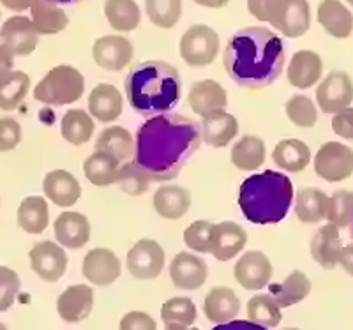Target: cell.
Segmentation results:
<instances>
[{"mask_svg": "<svg viewBox=\"0 0 353 330\" xmlns=\"http://www.w3.org/2000/svg\"><path fill=\"white\" fill-rule=\"evenodd\" d=\"M194 4L201 6V8H209V9H219L225 8L230 0H193Z\"/></svg>", "mask_w": 353, "mask_h": 330, "instance_id": "cell-55", "label": "cell"}, {"mask_svg": "<svg viewBox=\"0 0 353 330\" xmlns=\"http://www.w3.org/2000/svg\"><path fill=\"white\" fill-rule=\"evenodd\" d=\"M21 141V125L17 118H0V152H11Z\"/></svg>", "mask_w": 353, "mask_h": 330, "instance_id": "cell-48", "label": "cell"}, {"mask_svg": "<svg viewBox=\"0 0 353 330\" xmlns=\"http://www.w3.org/2000/svg\"><path fill=\"white\" fill-rule=\"evenodd\" d=\"M96 122L90 113L80 108H71L64 113L61 121V134L68 143L80 147L92 140Z\"/></svg>", "mask_w": 353, "mask_h": 330, "instance_id": "cell-34", "label": "cell"}, {"mask_svg": "<svg viewBox=\"0 0 353 330\" xmlns=\"http://www.w3.org/2000/svg\"><path fill=\"white\" fill-rule=\"evenodd\" d=\"M124 85L128 103L143 117L163 115L181 101V74L168 62L145 61L132 65Z\"/></svg>", "mask_w": 353, "mask_h": 330, "instance_id": "cell-3", "label": "cell"}, {"mask_svg": "<svg viewBox=\"0 0 353 330\" xmlns=\"http://www.w3.org/2000/svg\"><path fill=\"white\" fill-rule=\"evenodd\" d=\"M285 113L293 125L302 129L314 127L318 122V108L311 97L295 94L285 103Z\"/></svg>", "mask_w": 353, "mask_h": 330, "instance_id": "cell-42", "label": "cell"}, {"mask_svg": "<svg viewBox=\"0 0 353 330\" xmlns=\"http://www.w3.org/2000/svg\"><path fill=\"white\" fill-rule=\"evenodd\" d=\"M53 231H55L57 242L64 249H81V247L90 240V223L87 216L72 210H64L59 214L53 223Z\"/></svg>", "mask_w": 353, "mask_h": 330, "instance_id": "cell-20", "label": "cell"}, {"mask_svg": "<svg viewBox=\"0 0 353 330\" xmlns=\"http://www.w3.org/2000/svg\"><path fill=\"white\" fill-rule=\"evenodd\" d=\"M196 316V304L189 297H172L161 307V320L165 325L193 327Z\"/></svg>", "mask_w": 353, "mask_h": 330, "instance_id": "cell-41", "label": "cell"}, {"mask_svg": "<svg viewBox=\"0 0 353 330\" xmlns=\"http://www.w3.org/2000/svg\"><path fill=\"white\" fill-rule=\"evenodd\" d=\"M241 313V298L228 286H216L203 300V314L214 325L237 320Z\"/></svg>", "mask_w": 353, "mask_h": 330, "instance_id": "cell-24", "label": "cell"}, {"mask_svg": "<svg viewBox=\"0 0 353 330\" xmlns=\"http://www.w3.org/2000/svg\"><path fill=\"white\" fill-rule=\"evenodd\" d=\"M283 330H301V329H295V327H288V329H283Z\"/></svg>", "mask_w": 353, "mask_h": 330, "instance_id": "cell-59", "label": "cell"}, {"mask_svg": "<svg viewBox=\"0 0 353 330\" xmlns=\"http://www.w3.org/2000/svg\"><path fill=\"white\" fill-rule=\"evenodd\" d=\"M248 246V234L239 223L221 221L214 225L210 254L217 262H230Z\"/></svg>", "mask_w": 353, "mask_h": 330, "instance_id": "cell-18", "label": "cell"}, {"mask_svg": "<svg viewBox=\"0 0 353 330\" xmlns=\"http://www.w3.org/2000/svg\"><path fill=\"white\" fill-rule=\"evenodd\" d=\"M83 278L94 286H110L121 278L122 263L121 258L117 256L112 249L106 247H96L88 251L81 263Z\"/></svg>", "mask_w": 353, "mask_h": 330, "instance_id": "cell-14", "label": "cell"}, {"mask_svg": "<svg viewBox=\"0 0 353 330\" xmlns=\"http://www.w3.org/2000/svg\"><path fill=\"white\" fill-rule=\"evenodd\" d=\"M134 138L122 125L105 127L96 140V150L110 154L119 161H129L134 156Z\"/></svg>", "mask_w": 353, "mask_h": 330, "instance_id": "cell-35", "label": "cell"}, {"mask_svg": "<svg viewBox=\"0 0 353 330\" xmlns=\"http://www.w3.org/2000/svg\"><path fill=\"white\" fill-rule=\"evenodd\" d=\"M30 89V78L23 71H11L0 78V110L12 112L23 103Z\"/></svg>", "mask_w": 353, "mask_h": 330, "instance_id": "cell-39", "label": "cell"}, {"mask_svg": "<svg viewBox=\"0 0 353 330\" xmlns=\"http://www.w3.org/2000/svg\"><path fill=\"white\" fill-rule=\"evenodd\" d=\"M105 17L110 27L119 32H132L141 21V12L134 0H106Z\"/></svg>", "mask_w": 353, "mask_h": 330, "instance_id": "cell-38", "label": "cell"}, {"mask_svg": "<svg viewBox=\"0 0 353 330\" xmlns=\"http://www.w3.org/2000/svg\"><path fill=\"white\" fill-rule=\"evenodd\" d=\"M166 254L159 242L152 238H141L128 251L125 265L129 274L138 281L157 279L165 269Z\"/></svg>", "mask_w": 353, "mask_h": 330, "instance_id": "cell-9", "label": "cell"}, {"mask_svg": "<svg viewBox=\"0 0 353 330\" xmlns=\"http://www.w3.org/2000/svg\"><path fill=\"white\" fill-rule=\"evenodd\" d=\"M94 309V290L88 285L68 286L57 298V313L65 323H80Z\"/></svg>", "mask_w": 353, "mask_h": 330, "instance_id": "cell-17", "label": "cell"}, {"mask_svg": "<svg viewBox=\"0 0 353 330\" xmlns=\"http://www.w3.org/2000/svg\"><path fill=\"white\" fill-rule=\"evenodd\" d=\"M0 330H8V327H6L2 322H0Z\"/></svg>", "mask_w": 353, "mask_h": 330, "instance_id": "cell-58", "label": "cell"}, {"mask_svg": "<svg viewBox=\"0 0 353 330\" xmlns=\"http://www.w3.org/2000/svg\"><path fill=\"white\" fill-rule=\"evenodd\" d=\"M18 226L30 235L43 234L50 225V207L44 196H28L17 212Z\"/></svg>", "mask_w": 353, "mask_h": 330, "instance_id": "cell-33", "label": "cell"}, {"mask_svg": "<svg viewBox=\"0 0 353 330\" xmlns=\"http://www.w3.org/2000/svg\"><path fill=\"white\" fill-rule=\"evenodd\" d=\"M200 131L201 140L207 145L223 149V147H228L239 134V121L235 115L226 110H221L201 118Z\"/></svg>", "mask_w": 353, "mask_h": 330, "instance_id": "cell-25", "label": "cell"}, {"mask_svg": "<svg viewBox=\"0 0 353 330\" xmlns=\"http://www.w3.org/2000/svg\"><path fill=\"white\" fill-rule=\"evenodd\" d=\"M134 48L129 39L122 36H103L94 43V62L106 71H122L132 62Z\"/></svg>", "mask_w": 353, "mask_h": 330, "instance_id": "cell-16", "label": "cell"}, {"mask_svg": "<svg viewBox=\"0 0 353 330\" xmlns=\"http://www.w3.org/2000/svg\"><path fill=\"white\" fill-rule=\"evenodd\" d=\"M332 131L345 140H353V108H346L334 115Z\"/></svg>", "mask_w": 353, "mask_h": 330, "instance_id": "cell-50", "label": "cell"}, {"mask_svg": "<svg viewBox=\"0 0 353 330\" xmlns=\"http://www.w3.org/2000/svg\"><path fill=\"white\" fill-rule=\"evenodd\" d=\"M272 161L277 168L290 172V174H301L311 163V149L307 143L297 138L281 140L274 147Z\"/></svg>", "mask_w": 353, "mask_h": 330, "instance_id": "cell-30", "label": "cell"}, {"mask_svg": "<svg viewBox=\"0 0 353 330\" xmlns=\"http://www.w3.org/2000/svg\"><path fill=\"white\" fill-rule=\"evenodd\" d=\"M318 23L329 36L336 39H346L352 36L353 14L339 0H323L316 11Z\"/></svg>", "mask_w": 353, "mask_h": 330, "instance_id": "cell-28", "label": "cell"}, {"mask_svg": "<svg viewBox=\"0 0 353 330\" xmlns=\"http://www.w3.org/2000/svg\"><path fill=\"white\" fill-rule=\"evenodd\" d=\"M327 221L336 228H350L353 223V193L352 191H336L329 200Z\"/></svg>", "mask_w": 353, "mask_h": 330, "instance_id": "cell-45", "label": "cell"}, {"mask_svg": "<svg viewBox=\"0 0 353 330\" xmlns=\"http://www.w3.org/2000/svg\"><path fill=\"white\" fill-rule=\"evenodd\" d=\"M248 320L265 329H276L283 320L281 307L270 293H258L249 298Z\"/></svg>", "mask_w": 353, "mask_h": 330, "instance_id": "cell-40", "label": "cell"}, {"mask_svg": "<svg viewBox=\"0 0 353 330\" xmlns=\"http://www.w3.org/2000/svg\"><path fill=\"white\" fill-rule=\"evenodd\" d=\"M219 53V36L209 25H193L181 39L182 61L191 68H205L216 61Z\"/></svg>", "mask_w": 353, "mask_h": 330, "instance_id": "cell-7", "label": "cell"}, {"mask_svg": "<svg viewBox=\"0 0 353 330\" xmlns=\"http://www.w3.org/2000/svg\"><path fill=\"white\" fill-rule=\"evenodd\" d=\"M346 2H348L350 6H353V0H346Z\"/></svg>", "mask_w": 353, "mask_h": 330, "instance_id": "cell-60", "label": "cell"}, {"mask_svg": "<svg viewBox=\"0 0 353 330\" xmlns=\"http://www.w3.org/2000/svg\"><path fill=\"white\" fill-rule=\"evenodd\" d=\"M311 281L302 270H292L281 282L270 285V295L274 297L279 307H292L295 304L302 302L304 298L309 297L311 293Z\"/></svg>", "mask_w": 353, "mask_h": 330, "instance_id": "cell-32", "label": "cell"}, {"mask_svg": "<svg viewBox=\"0 0 353 330\" xmlns=\"http://www.w3.org/2000/svg\"><path fill=\"white\" fill-rule=\"evenodd\" d=\"M191 202L193 200H191L189 191L176 184L161 185L152 198L156 212L168 221H176V219L184 218L188 210L191 209Z\"/></svg>", "mask_w": 353, "mask_h": 330, "instance_id": "cell-27", "label": "cell"}, {"mask_svg": "<svg viewBox=\"0 0 353 330\" xmlns=\"http://www.w3.org/2000/svg\"><path fill=\"white\" fill-rule=\"evenodd\" d=\"M30 269L46 282H57L64 278L69 265V258L64 247L59 242L43 240L28 253Z\"/></svg>", "mask_w": 353, "mask_h": 330, "instance_id": "cell-11", "label": "cell"}, {"mask_svg": "<svg viewBox=\"0 0 353 330\" xmlns=\"http://www.w3.org/2000/svg\"><path fill=\"white\" fill-rule=\"evenodd\" d=\"M87 108L94 121L108 124L115 122L124 112V97L113 85L99 83L88 94Z\"/></svg>", "mask_w": 353, "mask_h": 330, "instance_id": "cell-21", "label": "cell"}, {"mask_svg": "<svg viewBox=\"0 0 353 330\" xmlns=\"http://www.w3.org/2000/svg\"><path fill=\"white\" fill-rule=\"evenodd\" d=\"M341 251V235H339V228L334 225L321 226L311 238V256L321 269H336L339 265Z\"/></svg>", "mask_w": 353, "mask_h": 330, "instance_id": "cell-26", "label": "cell"}, {"mask_svg": "<svg viewBox=\"0 0 353 330\" xmlns=\"http://www.w3.org/2000/svg\"><path fill=\"white\" fill-rule=\"evenodd\" d=\"M212 231L214 223L205 221H194L185 228L184 231V244L191 251L198 254L210 253V242H212Z\"/></svg>", "mask_w": 353, "mask_h": 330, "instance_id": "cell-46", "label": "cell"}, {"mask_svg": "<svg viewBox=\"0 0 353 330\" xmlns=\"http://www.w3.org/2000/svg\"><path fill=\"white\" fill-rule=\"evenodd\" d=\"M165 330H200L196 327H176V325H165Z\"/></svg>", "mask_w": 353, "mask_h": 330, "instance_id": "cell-56", "label": "cell"}, {"mask_svg": "<svg viewBox=\"0 0 353 330\" xmlns=\"http://www.w3.org/2000/svg\"><path fill=\"white\" fill-rule=\"evenodd\" d=\"M188 106L198 117H207L210 113L221 112L228 106L226 89L216 80H200L191 85L188 94Z\"/></svg>", "mask_w": 353, "mask_h": 330, "instance_id": "cell-19", "label": "cell"}, {"mask_svg": "<svg viewBox=\"0 0 353 330\" xmlns=\"http://www.w3.org/2000/svg\"><path fill=\"white\" fill-rule=\"evenodd\" d=\"M209 278V265L203 258L189 251L175 254L170 263V279L179 290H200Z\"/></svg>", "mask_w": 353, "mask_h": 330, "instance_id": "cell-13", "label": "cell"}, {"mask_svg": "<svg viewBox=\"0 0 353 330\" xmlns=\"http://www.w3.org/2000/svg\"><path fill=\"white\" fill-rule=\"evenodd\" d=\"M235 281L248 291H258L269 285L274 276V269L267 254L253 249L242 253L233 269Z\"/></svg>", "mask_w": 353, "mask_h": 330, "instance_id": "cell-12", "label": "cell"}, {"mask_svg": "<svg viewBox=\"0 0 353 330\" xmlns=\"http://www.w3.org/2000/svg\"><path fill=\"white\" fill-rule=\"evenodd\" d=\"M226 73L245 89H265L281 76L285 46L265 27H245L230 37L223 55Z\"/></svg>", "mask_w": 353, "mask_h": 330, "instance_id": "cell-2", "label": "cell"}, {"mask_svg": "<svg viewBox=\"0 0 353 330\" xmlns=\"http://www.w3.org/2000/svg\"><path fill=\"white\" fill-rule=\"evenodd\" d=\"M212 330H267L265 327L256 325V323L249 322V320H232L228 323H221L216 325Z\"/></svg>", "mask_w": 353, "mask_h": 330, "instance_id": "cell-51", "label": "cell"}, {"mask_svg": "<svg viewBox=\"0 0 353 330\" xmlns=\"http://www.w3.org/2000/svg\"><path fill=\"white\" fill-rule=\"evenodd\" d=\"M55 4H71V2H78V0H52Z\"/></svg>", "mask_w": 353, "mask_h": 330, "instance_id": "cell-57", "label": "cell"}, {"mask_svg": "<svg viewBox=\"0 0 353 330\" xmlns=\"http://www.w3.org/2000/svg\"><path fill=\"white\" fill-rule=\"evenodd\" d=\"M352 235H353V223H352Z\"/></svg>", "mask_w": 353, "mask_h": 330, "instance_id": "cell-61", "label": "cell"}, {"mask_svg": "<svg viewBox=\"0 0 353 330\" xmlns=\"http://www.w3.org/2000/svg\"><path fill=\"white\" fill-rule=\"evenodd\" d=\"M265 157H267V147H265V141L256 134H245L239 138L230 150L232 165L242 172H254L261 168Z\"/></svg>", "mask_w": 353, "mask_h": 330, "instance_id": "cell-31", "label": "cell"}, {"mask_svg": "<svg viewBox=\"0 0 353 330\" xmlns=\"http://www.w3.org/2000/svg\"><path fill=\"white\" fill-rule=\"evenodd\" d=\"M21 288L18 274L9 267L0 265V313L11 309Z\"/></svg>", "mask_w": 353, "mask_h": 330, "instance_id": "cell-47", "label": "cell"}, {"mask_svg": "<svg viewBox=\"0 0 353 330\" xmlns=\"http://www.w3.org/2000/svg\"><path fill=\"white\" fill-rule=\"evenodd\" d=\"M0 43L14 55L27 56L39 45V32L27 17H11L0 27Z\"/></svg>", "mask_w": 353, "mask_h": 330, "instance_id": "cell-15", "label": "cell"}, {"mask_svg": "<svg viewBox=\"0 0 353 330\" xmlns=\"http://www.w3.org/2000/svg\"><path fill=\"white\" fill-rule=\"evenodd\" d=\"M0 4L4 8L11 9V11L21 12L25 9H30V6L34 4V0H0Z\"/></svg>", "mask_w": 353, "mask_h": 330, "instance_id": "cell-54", "label": "cell"}, {"mask_svg": "<svg viewBox=\"0 0 353 330\" xmlns=\"http://www.w3.org/2000/svg\"><path fill=\"white\" fill-rule=\"evenodd\" d=\"M30 17L39 36L62 32L69 23L64 9L59 8L52 0H34V4L30 6Z\"/></svg>", "mask_w": 353, "mask_h": 330, "instance_id": "cell-36", "label": "cell"}, {"mask_svg": "<svg viewBox=\"0 0 353 330\" xmlns=\"http://www.w3.org/2000/svg\"><path fill=\"white\" fill-rule=\"evenodd\" d=\"M339 265L343 267V270H345L346 274H350L353 278V242L348 244V246H343Z\"/></svg>", "mask_w": 353, "mask_h": 330, "instance_id": "cell-53", "label": "cell"}, {"mask_svg": "<svg viewBox=\"0 0 353 330\" xmlns=\"http://www.w3.org/2000/svg\"><path fill=\"white\" fill-rule=\"evenodd\" d=\"M121 169V161L106 152H92L83 163V175L88 182L97 187L117 184Z\"/></svg>", "mask_w": 353, "mask_h": 330, "instance_id": "cell-37", "label": "cell"}, {"mask_svg": "<svg viewBox=\"0 0 353 330\" xmlns=\"http://www.w3.org/2000/svg\"><path fill=\"white\" fill-rule=\"evenodd\" d=\"M248 9L256 20L267 21L290 39L302 37L311 27L307 0H248Z\"/></svg>", "mask_w": 353, "mask_h": 330, "instance_id": "cell-5", "label": "cell"}, {"mask_svg": "<svg viewBox=\"0 0 353 330\" xmlns=\"http://www.w3.org/2000/svg\"><path fill=\"white\" fill-rule=\"evenodd\" d=\"M353 101V81L345 71H330L320 81L316 89L318 108L323 113L336 115L343 110L350 108Z\"/></svg>", "mask_w": 353, "mask_h": 330, "instance_id": "cell-10", "label": "cell"}, {"mask_svg": "<svg viewBox=\"0 0 353 330\" xmlns=\"http://www.w3.org/2000/svg\"><path fill=\"white\" fill-rule=\"evenodd\" d=\"M323 62L313 50H299L293 53L288 65V81L299 90H307L321 80Z\"/></svg>", "mask_w": 353, "mask_h": 330, "instance_id": "cell-23", "label": "cell"}, {"mask_svg": "<svg viewBox=\"0 0 353 330\" xmlns=\"http://www.w3.org/2000/svg\"><path fill=\"white\" fill-rule=\"evenodd\" d=\"M44 198L57 207H72L81 198V184L68 169H53L43 181Z\"/></svg>", "mask_w": 353, "mask_h": 330, "instance_id": "cell-22", "label": "cell"}, {"mask_svg": "<svg viewBox=\"0 0 353 330\" xmlns=\"http://www.w3.org/2000/svg\"><path fill=\"white\" fill-rule=\"evenodd\" d=\"M119 330H157V323L149 313L129 311L122 316Z\"/></svg>", "mask_w": 353, "mask_h": 330, "instance_id": "cell-49", "label": "cell"}, {"mask_svg": "<svg viewBox=\"0 0 353 330\" xmlns=\"http://www.w3.org/2000/svg\"><path fill=\"white\" fill-rule=\"evenodd\" d=\"M117 184L121 185L124 193H128L129 196H141L149 191L152 178L137 161H129L121 165Z\"/></svg>", "mask_w": 353, "mask_h": 330, "instance_id": "cell-44", "label": "cell"}, {"mask_svg": "<svg viewBox=\"0 0 353 330\" xmlns=\"http://www.w3.org/2000/svg\"><path fill=\"white\" fill-rule=\"evenodd\" d=\"M85 94V78L77 68L68 64L55 65L44 74L34 89V99L43 105L65 106L80 101Z\"/></svg>", "mask_w": 353, "mask_h": 330, "instance_id": "cell-6", "label": "cell"}, {"mask_svg": "<svg viewBox=\"0 0 353 330\" xmlns=\"http://www.w3.org/2000/svg\"><path fill=\"white\" fill-rule=\"evenodd\" d=\"M145 11L156 27L173 28L182 17V0H145Z\"/></svg>", "mask_w": 353, "mask_h": 330, "instance_id": "cell-43", "label": "cell"}, {"mask_svg": "<svg viewBox=\"0 0 353 330\" xmlns=\"http://www.w3.org/2000/svg\"><path fill=\"white\" fill-rule=\"evenodd\" d=\"M329 200L330 196L325 191L318 187H302L295 193V214L299 221L305 225H316V223L327 219L329 212Z\"/></svg>", "mask_w": 353, "mask_h": 330, "instance_id": "cell-29", "label": "cell"}, {"mask_svg": "<svg viewBox=\"0 0 353 330\" xmlns=\"http://www.w3.org/2000/svg\"><path fill=\"white\" fill-rule=\"evenodd\" d=\"M314 174L323 181L336 184L353 174V150L341 141H327L314 156Z\"/></svg>", "mask_w": 353, "mask_h": 330, "instance_id": "cell-8", "label": "cell"}, {"mask_svg": "<svg viewBox=\"0 0 353 330\" xmlns=\"http://www.w3.org/2000/svg\"><path fill=\"white\" fill-rule=\"evenodd\" d=\"M200 125L179 113L150 117L137 133L134 161L152 182H166L181 174L200 149Z\"/></svg>", "mask_w": 353, "mask_h": 330, "instance_id": "cell-1", "label": "cell"}, {"mask_svg": "<svg viewBox=\"0 0 353 330\" xmlns=\"http://www.w3.org/2000/svg\"><path fill=\"white\" fill-rule=\"evenodd\" d=\"M295 200L293 184L285 174L265 169L245 178L239 191L242 216L253 225H277Z\"/></svg>", "mask_w": 353, "mask_h": 330, "instance_id": "cell-4", "label": "cell"}, {"mask_svg": "<svg viewBox=\"0 0 353 330\" xmlns=\"http://www.w3.org/2000/svg\"><path fill=\"white\" fill-rule=\"evenodd\" d=\"M14 65V53L6 45H0V78L11 73Z\"/></svg>", "mask_w": 353, "mask_h": 330, "instance_id": "cell-52", "label": "cell"}]
</instances>
